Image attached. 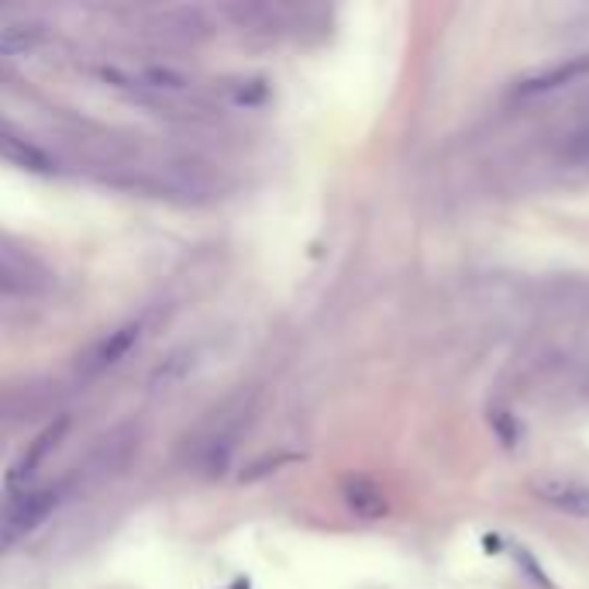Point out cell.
I'll use <instances>...</instances> for the list:
<instances>
[{"label":"cell","instance_id":"6da1fadb","mask_svg":"<svg viewBox=\"0 0 589 589\" xmlns=\"http://www.w3.org/2000/svg\"><path fill=\"white\" fill-rule=\"evenodd\" d=\"M52 287V273L46 262L32 255L28 249H17L0 242V297L17 300V297H38Z\"/></svg>","mask_w":589,"mask_h":589},{"label":"cell","instance_id":"7a4b0ae2","mask_svg":"<svg viewBox=\"0 0 589 589\" xmlns=\"http://www.w3.org/2000/svg\"><path fill=\"white\" fill-rule=\"evenodd\" d=\"M59 490L41 486V490H25L11 500V507L0 517V552L17 544L21 538H28L41 520H46L59 507Z\"/></svg>","mask_w":589,"mask_h":589},{"label":"cell","instance_id":"3957f363","mask_svg":"<svg viewBox=\"0 0 589 589\" xmlns=\"http://www.w3.org/2000/svg\"><path fill=\"white\" fill-rule=\"evenodd\" d=\"M139 338H142V324H121V327H115V332H107V335H100L94 345H86L83 352H80V359H76V376L80 380H97V376H104L107 369H115L131 348L139 345Z\"/></svg>","mask_w":589,"mask_h":589},{"label":"cell","instance_id":"277c9868","mask_svg":"<svg viewBox=\"0 0 589 589\" xmlns=\"http://www.w3.org/2000/svg\"><path fill=\"white\" fill-rule=\"evenodd\" d=\"M139 431L131 424H121L115 431H107L104 438L94 445L91 458H86V479H107V476H118L121 469H128V462L135 458L139 452Z\"/></svg>","mask_w":589,"mask_h":589},{"label":"cell","instance_id":"5b68a950","mask_svg":"<svg viewBox=\"0 0 589 589\" xmlns=\"http://www.w3.org/2000/svg\"><path fill=\"white\" fill-rule=\"evenodd\" d=\"M589 76V56H573L552 65H541V70H531L514 80L510 94L514 97H541V94H555L562 86H573L579 80Z\"/></svg>","mask_w":589,"mask_h":589},{"label":"cell","instance_id":"8992f818","mask_svg":"<svg viewBox=\"0 0 589 589\" xmlns=\"http://www.w3.org/2000/svg\"><path fill=\"white\" fill-rule=\"evenodd\" d=\"M156 35L172 46H201L214 35V25L201 8H169L156 17Z\"/></svg>","mask_w":589,"mask_h":589},{"label":"cell","instance_id":"52a82bcc","mask_svg":"<svg viewBox=\"0 0 589 589\" xmlns=\"http://www.w3.org/2000/svg\"><path fill=\"white\" fill-rule=\"evenodd\" d=\"M531 493L569 517H589V486L579 479H562V476H541L531 483Z\"/></svg>","mask_w":589,"mask_h":589},{"label":"cell","instance_id":"ba28073f","mask_svg":"<svg viewBox=\"0 0 589 589\" xmlns=\"http://www.w3.org/2000/svg\"><path fill=\"white\" fill-rule=\"evenodd\" d=\"M65 428H70V421L65 418H59V421H52L46 431L38 434V438L21 452V458L11 466V472H8V486H14V490H21L25 493L28 490V483L35 479V472L41 469V462L49 458V452L62 442V434H65Z\"/></svg>","mask_w":589,"mask_h":589},{"label":"cell","instance_id":"9c48e42d","mask_svg":"<svg viewBox=\"0 0 589 589\" xmlns=\"http://www.w3.org/2000/svg\"><path fill=\"white\" fill-rule=\"evenodd\" d=\"M341 496H345V504L352 507L362 520H380L389 510L386 493L369 476H348L345 483H341Z\"/></svg>","mask_w":589,"mask_h":589},{"label":"cell","instance_id":"30bf717a","mask_svg":"<svg viewBox=\"0 0 589 589\" xmlns=\"http://www.w3.org/2000/svg\"><path fill=\"white\" fill-rule=\"evenodd\" d=\"M0 159L28 172H52V159L46 148H38L32 139L17 135V131H4V128H0Z\"/></svg>","mask_w":589,"mask_h":589},{"label":"cell","instance_id":"8fae6325","mask_svg":"<svg viewBox=\"0 0 589 589\" xmlns=\"http://www.w3.org/2000/svg\"><path fill=\"white\" fill-rule=\"evenodd\" d=\"M128 83H135L139 91L145 94H156V97H177V94H187L190 80L177 70H166V65H145V70L131 73Z\"/></svg>","mask_w":589,"mask_h":589},{"label":"cell","instance_id":"7c38bea8","mask_svg":"<svg viewBox=\"0 0 589 589\" xmlns=\"http://www.w3.org/2000/svg\"><path fill=\"white\" fill-rule=\"evenodd\" d=\"M46 28L41 25H8L0 28V56L17 59V56H32L46 46Z\"/></svg>","mask_w":589,"mask_h":589},{"label":"cell","instance_id":"4fadbf2b","mask_svg":"<svg viewBox=\"0 0 589 589\" xmlns=\"http://www.w3.org/2000/svg\"><path fill=\"white\" fill-rule=\"evenodd\" d=\"M196 365V352L193 348H187V352H177V356H169L159 369H156V376H152V389H172L177 383H183L190 376V369Z\"/></svg>","mask_w":589,"mask_h":589}]
</instances>
